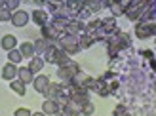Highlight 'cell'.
<instances>
[{"mask_svg":"<svg viewBox=\"0 0 156 116\" xmlns=\"http://www.w3.org/2000/svg\"><path fill=\"white\" fill-rule=\"evenodd\" d=\"M80 71V67H78V63H74V61H71L69 65L65 67H59L57 69V76H59V80H63L65 84H69L73 78H74V74Z\"/></svg>","mask_w":156,"mask_h":116,"instance_id":"6da1fadb","label":"cell"},{"mask_svg":"<svg viewBox=\"0 0 156 116\" xmlns=\"http://www.w3.org/2000/svg\"><path fill=\"white\" fill-rule=\"evenodd\" d=\"M59 46H61V50H63L67 55H69V53H78V51H80V46H78V38L76 36L63 34L59 38Z\"/></svg>","mask_w":156,"mask_h":116,"instance_id":"7a4b0ae2","label":"cell"},{"mask_svg":"<svg viewBox=\"0 0 156 116\" xmlns=\"http://www.w3.org/2000/svg\"><path fill=\"white\" fill-rule=\"evenodd\" d=\"M147 8V2H129V6L126 8V15L129 21H139L141 13L145 12Z\"/></svg>","mask_w":156,"mask_h":116,"instance_id":"3957f363","label":"cell"},{"mask_svg":"<svg viewBox=\"0 0 156 116\" xmlns=\"http://www.w3.org/2000/svg\"><path fill=\"white\" fill-rule=\"evenodd\" d=\"M154 33H156V23H137V27H135L137 38H149Z\"/></svg>","mask_w":156,"mask_h":116,"instance_id":"277c9868","label":"cell"},{"mask_svg":"<svg viewBox=\"0 0 156 116\" xmlns=\"http://www.w3.org/2000/svg\"><path fill=\"white\" fill-rule=\"evenodd\" d=\"M59 30L51 25V23H46V25L42 27V38L44 40H48V42H57L59 40Z\"/></svg>","mask_w":156,"mask_h":116,"instance_id":"5b68a950","label":"cell"},{"mask_svg":"<svg viewBox=\"0 0 156 116\" xmlns=\"http://www.w3.org/2000/svg\"><path fill=\"white\" fill-rule=\"evenodd\" d=\"M50 78L46 74H40V76H36L34 78V82H33V86H34V90L38 91V93H46V90L50 88Z\"/></svg>","mask_w":156,"mask_h":116,"instance_id":"8992f818","label":"cell"},{"mask_svg":"<svg viewBox=\"0 0 156 116\" xmlns=\"http://www.w3.org/2000/svg\"><path fill=\"white\" fill-rule=\"evenodd\" d=\"M27 23H29V13L27 12L17 10V12L12 13V25H15V27H25Z\"/></svg>","mask_w":156,"mask_h":116,"instance_id":"52a82bcc","label":"cell"},{"mask_svg":"<svg viewBox=\"0 0 156 116\" xmlns=\"http://www.w3.org/2000/svg\"><path fill=\"white\" fill-rule=\"evenodd\" d=\"M17 72H19V67H17V65L8 63V65H4V69H2V78L13 82L15 78H17Z\"/></svg>","mask_w":156,"mask_h":116,"instance_id":"ba28073f","label":"cell"},{"mask_svg":"<svg viewBox=\"0 0 156 116\" xmlns=\"http://www.w3.org/2000/svg\"><path fill=\"white\" fill-rule=\"evenodd\" d=\"M17 80H19V82H23V84H33V82H34V72L30 71L29 67H19Z\"/></svg>","mask_w":156,"mask_h":116,"instance_id":"9c48e42d","label":"cell"},{"mask_svg":"<svg viewBox=\"0 0 156 116\" xmlns=\"http://www.w3.org/2000/svg\"><path fill=\"white\" fill-rule=\"evenodd\" d=\"M19 51H21L23 59H33V57H36L34 44H30V42H23V44H21V48H19Z\"/></svg>","mask_w":156,"mask_h":116,"instance_id":"30bf717a","label":"cell"},{"mask_svg":"<svg viewBox=\"0 0 156 116\" xmlns=\"http://www.w3.org/2000/svg\"><path fill=\"white\" fill-rule=\"evenodd\" d=\"M0 46H2L6 51H12V50H15V46H17V38L13 34H6V36H2V40H0Z\"/></svg>","mask_w":156,"mask_h":116,"instance_id":"8fae6325","label":"cell"},{"mask_svg":"<svg viewBox=\"0 0 156 116\" xmlns=\"http://www.w3.org/2000/svg\"><path fill=\"white\" fill-rule=\"evenodd\" d=\"M88 82H90V76L84 74L82 71H78L74 74V78L69 82V84H73V86H76V88H86V84H88Z\"/></svg>","mask_w":156,"mask_h":116,"instance_id":"7c38bea8","label":"cell"},{"mask_svg":"<svg viewBox=\"0 0 156 116\" xmlns=\"http://www.w3.org/2000/svg\"><path fill=\"white\" fill-rule=\"evenodd\" d=\"M42 112L48 116V114H57L59 112V107L57 103L53 101V99H46V101L42 103Z\"/></svg>","mask_w":156,"mask_h":116,"instance_id":"4fadbf2b","label":"cell"},{"mask_svg":"<svg viewBox=\"0 0 156 116\" xmlns=\"http://www.w3.org/2000/svg\"><path fill=\"white\" fill-rule=\"evenodd\" d=\"M61 88H63V84H50V88L46 90V99H53V101H55V99L61 95Z\"/></svg>","mask_w":156,"mask_h":116,"instance_id":"5bb4252c","label":"cell"},{"mask_svg":"<svg viewBox=\"0 0 156 116\" xmlns=\"http://www.w3.org/2000/svg\"><path fill=\"white\" fill-rule=\"evenodd\" d=\"M101 29H103L107 34L118 33V29H116V19H114V17H107V19H103V25H101Z\"/></svg>","mask_w":156,"mask_h":116,"instance_id":"9a60e30c","label":"cell"},{"mask_svg":"<svg viewBox=\"0 0 156 116\" xmlns=\"http://www.w3.org/2000/svg\"><path fill=\"white\" fill-rule=\"evenodd\" d=\"M33 21L36 23V25L44 27L46 23H48V12H44V10H34V12H33Z\"/></svg>","mask_w":156,"mask_h":116,"instance_id":"2e32d148","label":"cell"},{"mask_svg":"<svg viewBox=\"0 0 156 116\" xmlns=\"http://www.w3.org/2000/svg\"><path fill=\"white\" fill-rule=\"evenodd\" d=\"M48 48H50V42H48V40H44V38H38V40L34 42V51H36V55H38V57L44 55V53L48 51Z\"/></svg>","mask_w":156,"mask_h":116,"instance_id":"e0dca14e","label":"cell"},{"mask_svg":"<svg viewBox=\"0 0 156 116\" xmlns=\"http://www.w3.org/2000/svg\"><path fill=\"white\" fill-rule=\"evenodd\" d=\"M95 42L93 40V36H90V34H86V33H82L80 36H78V46H80V50H86V48H90V46Z\"/></svg>","mask_w":156,"mask_h":116,"instance_id":"ac0fdd59","label":"cell"},{"mask_svg":"<svg viewBox=\"0 0 156 116\" xmlns=\"http://www.w3.org/2000/svg\"><path fill=\"white\" fill-rule=\"evenodd\" d=\"M42 67H44V59H42V57H38V55H36V57H33V59L29 61V69H30L33 72H38Z\"/></svg>","mask_w":156,"mask_h":116,"instance_id":"d6986e66","label":"cell"},{"mask_svg":"<svg viewBox=\"0 0 156 116\" xmlns=\"http://www.w3.org/2000/svg\"><path fill=\"white\" fill-rule=\"evenodd\" d=\"M10 88H12V91H15L17 95H25V84H23V82L13 80V82L10 84Z\"/></svg>","mask_w":156,"mask_h":116,"instance_id":"ffe728a7","label":"cell"},{"mask_svg":"<svg viewBox=\"0 0 156 116\" xmlns=\"http://www.w3.org/2000/svg\"><path fill=\"white\" fill-rule=\"evenodd\" d=\"M8 59H10V63L17 65V63H21L23 55H21V51H19V50H12V51H8Z\"/></svg>","mask_w":156,"mask_h":116,"instance_id":"44dd1931","label":"cell"},{"mask_svg":"<svg viewBox=\"0 0 156 116\" xmlns=\"http://www.w3.org/2000/svg\"><path fill=\"white\" fill-rule=\"evenodd\" d=\"M112 116H131V114H129V111H128L124 105H118V107L114 109V114H112Z\"/></svg>","mask_w":156,"mask_h":116,"instance_id":"7402d4cb","label":"cell"},{"mask_svg":"<svg viewBox=\"0 0 156 116\" xmlns=\"http://www.w3.org/2000/svg\"><path fill=\"white\" fill-rule=\"evenodd\" d=\"M101 6H105V2H86V8H88L90 12H99Z\"/></svg>","mask_w":156,"mask_h":116,"instance_id":"603a6c76","label":"cell"},{"mask_svg":"<svg viewBox=\"0 0 156 116\" xmlns=\"http://www.w3.org/2000/svg\"><path fill=\"white\" fill-rule=\"evenodd\" d=\"M90 15H91V12L88 10V8H82V10L76 13V19H78V21H84V19H88Z\"/></svg>","mask_w":156,"mask_h":116,"instance_id":"cb8c5ba5","label":"cell"},{"mask_svg":"<svg viewBox=\"0 0 156 116\" xmlns=\"http://www.w3.org/2000/svg\"><path fill=\"white\" fill-rule=\"evenodd\" d=\"M15 8H19V0H6V10H8V12L13 13ZM15 12H17V10H15Z\"/></svg>","mask_w":156,"mask_h":116,"instance_id":"d4e9b609","label":"cell"},{"mask_svg":"<svg viewBox=\"0 0 156 116\" xmlns=\"http://www.w3.org/2000/svg\"><path fill=\"white\" fill-rule=\"evenodd\" d=\"M93 111H95V107H93L91 103H86V105L82 107V114H84V116H91Z\"/></svg>","mask_w":156,"mask_h":116,"instance_id":"484cf974","label":"cell"},{"mask_svg":"<svg viewBox=\"0 0 156 116\" xmlns=\"http://www.w3.org/2000/svg\"><path fill=\"white\" fill-rule=\"evenodd\" d=\"M6 21H12V12L0 10V23H6Z\"/></svg>","mask_w":156,"mask_h":116,"instance_id":"4316f807","label":"cell"},{"mask_svg":"<svg viewBox=\"0 0 156 116\" xmlns=\"http://www.w3.org/2000/svg\"><path fill=\"white\" fill-rule=\"evenodd\" d=\"M15 116H33V112L29 109H17L15 111Z\"/></svg>","mask_w":156,"mask_h":116,"instance_id":"83f0119b","label":"cell"},{"mask_svg":"<svg viewBox=\"0 0 156 116\" xmlns=\"http://www.w3.org/2000/svg\"><path fill=\"white\" fill-rule=\"evenodd\" d=\"M141 53H143L145 57H149V59H152V51H151V50H145V51H141Z\"/></svg>","mask_w":156,"mask_h":116,"instance_id":"f1b7e54d","label":"cell"},{"mask_svg":"<svg viewBox=\"0 0 156 116\" xmlns=\"http://www.w3.org/2000/svg\"><path fill=\"white\" fill-rule=\"evenodd\" d=\"M0 10H6V0H0Z\"/></svg>","mask_w":156,"mask_h":116,"instance_id":"f546056e","label":"cell"},{"mask_svg":"<svg viewBox=\"0 0 156 116\" xmlns=\"http://www.w3.org/2000/svg\"><path fill=\"white\" fill-rule=\"evenodd\" d=\"M69 116H82V112H71Z\"/></svg>","mask_w":156,"mask_h":116,"instance_id":"4dcf8cb0","label":"cell"},{"mask_svg":"<svg viewBox=\"0 0 156 116\" xmlns=\"http://www.w3.org/2000/svg\"><path fill=\"white\" fill-rule=\"evenodd\" d=\"M33 116H46L44 112H33Z\"/></svg>","mask_w":156,"mask_h":116,"instance_id":"1f68e13d","label":"cell"}]
</instances>
